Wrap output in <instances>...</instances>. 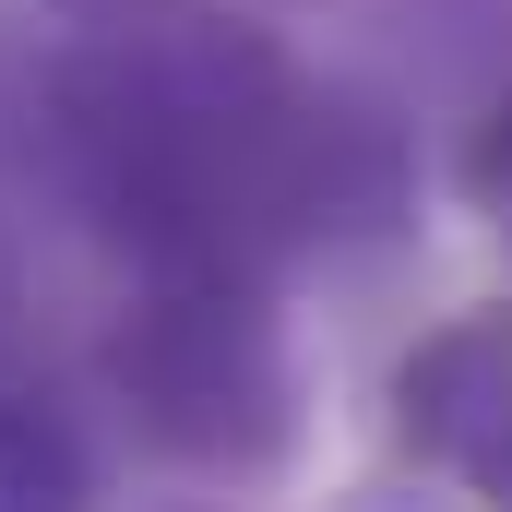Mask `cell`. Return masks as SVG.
Returning a JSON list of instances; mask_svg holds the SVG:
<instances>
[{"label": "cell", "instance_id": "6da1fadb", "mask_svg": "<svg viewBox=\"0 0 512 512\" xmlns=\"http://www.w3.org/2000/svg\"><path fill=\"white\" fill-rule=\"evenodd\" d=\"M36 143L60 203L120 239L143 274L227 262L286 274L322 251H370L405 227V131L298 72L239 12H167L131 36H84L36 84Z\"/></svg>", "mask_w": 512, "mask_h": 512}, {"label": "cell", "instance_id": "7a4b0ae2", "mask_svg": "<svg viewBox=\"0 0 512 512\" xmlns=\"http://www.w3.org/2000/svg\"><path fill=\"white\" fill-rule=\"evenodd\" d=\"M108 405L131 441L203 489H262L298 453V358H286V310L274 274L227 262H179L143 274L108 334Z\"/></svg>", "mask_w": 512, "mask_h": 512}, {"label": "cell", "instance_id": "3957f363", "mask_svg": "<svg viewBox=\"0 0 512 512\" xmlns=\"http://www.w3.org/2000/svg\"><path fill=\"white\" fill-rule=\"evenodd\" d=\"M393 429L429 477L477 489L489 512H512V298L453 310L441 334L405 346L393 370Z\"/></svg>", "mask_w": 512, "mask_h": 512}, {"label": "cell", "instance_id": "277c9868", "mask_svg": "<svg viewBox=\"0 0 512 512\" xmlns=\"http://www.w3.org/2000/svg\"><path fill=\"white\" fill-rule=\"evenodd\" d=\"M108 501V465H96V429L36 382H0V512H96Z\"/></svg>", "mask_w": 512, "mask_h": 512}, {"label": "cell", "instance_id": "5b68a950", "mask_svg": "<svg viewBox=\"0 0 512 512\" xmlns=\"http://www.w3.org/2000/svg\"><path fill=\"white\" fill-rule=\"evenodd\" d=\"M453 191L489 215V227H512V84L465 120V155H453Z\"/></svg>", "mask_w": 512, "mask_h": 512}, {"label": "cell", "instance_id": "8992f818", "mask_svg": "<svg viewBox=\"0 0 512 512\" xmlns=\"http://www.w3.org/2000/svg\"><path fill=\"white\" fill-rule=\"evenodd\" d=\"M72 36H131V24H167V12H203V0H48Z\"/></svg>", "mask_w": 512, "mask_h": 512}, {"label": "cell", "instance_id": "52a82bcc", "mask_svg": "<svg viewBox=\"0 0 512 512\" xmlns=\"http://www.w3.org/2000/svg\"><path fill=\"white\" fill-rule=\"evenodd\" d=\"M370 512H441V501H429V489H382Z\"/></svg>", "mask_w": 512, "mask_h": 512}, {"label": "cell", "instance_id": "ba28073f", "mask_svg": "<svg viewBox=\"0 0 512 512\" xmlns=\"http://www.w3.org/2000/svg\"><path fill=\"white\" fill-rule=\"evenodd\" d=\"M0 346H12V298H0Z\"/></svg>", "mask_w": 512, "mask_h": 512}]
</instances>
